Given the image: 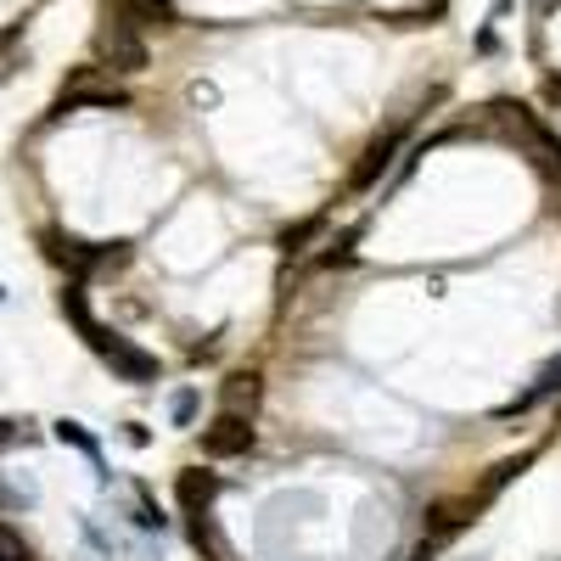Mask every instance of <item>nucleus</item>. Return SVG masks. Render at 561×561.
I'll return each instance as SVG.
<instances>
[{
  "label": "nucleus",
  "mask_w": 561,
  "mask_h": 561,
  "mask_svg": "<svg viewBox=\"0 0 561 561\" xmlns=\"http://www.w3.org/2000/svg\"><path fill=\"white\" fill-rule=\"evenodd\" d=\"M39 248H45V259H51L57 270H68L73 287H79L84 275H96L102 264H124V259H129L124 248H96V242H79V237H68V230H57V225H45V230H39Z\"/></svg>",
  "instance_id": "f257e3e1"
},
{
  "label": "nucleus",
  "mask_w": 561,
  "mask_h": 561,
  "mask_svg": "<svg viewBox=\"0 0 561 561\" xmlns=\"http://www.w3.org/2000/svg\"><path fill=\"white\" fill-rule=\"evenodd\" d=\"M90 348H96L107 365H113V377H124V382H158V354H147L140 343H129V337H118V332H107V325H96V332L84 337Z\"/></svg>",
  "instance_id": "f03ea898"
},
{
  "label": "nucleus",
  "mask_w": 561,
  "mask_h": 561,
  "mask_svg": "<svg viewBox=\"0 0 561 561\" xmlns=\"http://www.w3.org/2000/svg\"><path fill=\"white\" fill-rule=\"evenodd\" d=\"M203 455L208 460H248L253 449H259V427H253V415H230V410H219L208 427H203Z\"/></svg>",
  "instance_id": "7ed1b4c3"
},
{
  "label": "nucleus",
  "mask_w": 561,
  "mask_h": 561,
  "mask_svg": "<svg viewBox=\"0 0 561 561\" xmlns=\"http://www.w3.org/2000/svg\"><path fill=\"white\" fill-rule=\"evenodd\" d=\"M219 472H208V466H185V472H174V500L185 517H203V511L219 500Z\"/></svg>",
  "instance_id": "20e7f679"
},
{
  "label": "nucleus",
  "mask_w": 561,
  "mask_h": 561,
  "mask_svg": "<svg viewBox=\"0 0 561 561\" xmlns=\"http://www.w3.org/2000/svg\"><path fill=\"white\" fill-rule=\"evenodd\" d=\"M259 399H264V370L259 365H242L219 382V410H230V415H259Z\"/></svg>",
  "instance_id": "39448f33"
},
{
  "label": "nucleus",
  "mask_w": 561,
  "mask_h": 561,
  "mask_svg": "<svg viewBox=\"0 0 561 561\" xmlns=\"http://www.w3.org/2000/svg\"><path fill=\"white\" fill-rule=\"evenodd\" d=\"M102 57H107L118 73H140V68H147V45L135 39V23H129V18H118L113 28H102Z\"/></svg>",
  "instance_id": "423d86ee"
},
{
  "label": "nucleus",
  "mask_w": 561,
  "mask_h": 561,
  "mask_svg": "<svg viewBox=\"0 0 561 561\" xmlns=\"http://www.w3.org/2000/svg\"><path fill=\"white\" fill-rule=\"evenodd\" d=\"M185 539H192V550L203 556V561H230V545H225V534H219V523L208 517H185Z\"/></svg>",
  "instance_id": "0eeeda50"
},
{
  "label": "nucleus",
  "mask_w": 561,
  "mask_h": 561,
  "mask_svg": "<svg viewBox=\"0 0 561 561\" xmlns=\"http://www.w3.org/2000/svg\"><path fill=\"white\" fill-rule=\"evenodd\" d=\"M118 18H129L135 28H174V7L169 0H118Z\"/></svg>",
  "instance_id": "6e6552de"
},
{
  "label": "nucleus",
  "mask_w": 561,
  "mask_h": 561,
  "mask_svg": "<svg viewBox=\"0 0 561 561\" xmlns=\"http://www.w3.org/2000/svg\"><path fill=\"white\" fill-rule=\"evenodd\" d=\"M359 253H354V237H343V242H325V253H314L309 259V270H348Z\"/></svg>",
  "instance_id": "1a4fd4ad"
},
{
  "label": "nucleus",
  "mask_w": 561,
  "mask_h": 561,
  "mask_svg": "<svg viewBox=\"0 0 561 561\" xmlns=\"http://www.w3.org/2000/svg\"><path fill=\"white\" fill-rule=\"evenodd\" d=\"M314 230H325V214H314V219H304V225H293V230H280V253H293V259L309 253L304 242L314 237Z\"/></svg>",
  "instance_id": "9d476101"
},
{
  "label": "nucleus",
  "mask_w": 561,
  "mask_h": 561,
  "mask_svg": "<svg viewBox=\"0 0 561 561\" xmlns=\"http://www.w3.org/2000/svg\"><path fill=\"white\" fill-rule=\"evenodd\" d=\"M0 561H34L28 539H23L18 528H7V523H0Z\"/></svg>",
  "instance_id": "9b49d317"
},
{
  "label": "nucleus",
  "mask_w": 561,
  "mask_h": 561,
  "mask_svg": "<svg viewBox=\"0 0 561 561\" xmlns=\"http://www.w3.org/2000/svg\"><path fill=\"white\" fill-rule=\"evenodd\" d=\"M57 438H62V444H73V449H84L90 460L102 455V449H96V438H90V433L79 427V421H57Z\"/></svg>",
  "instance_id": "f8f14e48"
},
{
  "label": "nucleus",
  "mask_w": 561,
  "mask_h": 561,
  "mask_svg": "<svg viewBox=\"0 0 561 561\" xmlns=\"http://www.w3.org/2000/svg\"><path fill=\"white\" fill-rule=\"evenodd\" d=\"M169 410H174L180 427H192V421H197V388H180V393L169 399Z\"/></svg>",
  "instance_id": "ddd939ff"
},
{
  "label": "nucleus",
  "mask_w": 561,
  "mask_h": 561,
  "mask_svg": "<svg viewBox=\"0 0 561 561\" xmlns=\"http://www.w3.org/2000/svg\"><path fill=\"white\" fill-rule=\"evenodd\" d=\"M7 444H18V421H0V449Z\"/></svg>",
  "instance_id": "4468645a"
}]
</instances>
